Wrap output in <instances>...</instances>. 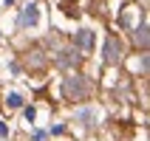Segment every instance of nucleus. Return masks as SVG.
I'll return each instance as SVG.
<instances>
[{
    "label": "nucleus",
    "instance_id": "obj_1",
    "mask_svg": "<svg viewBox=\"0 0 150 141\" xmlns=\"http://www.w3.org/2000/svg\"><path fill=\"white\" fill-rule=\"evenodd\" d=\"M116 57H119V54H116V40H108V59L113 62Z\"/></svg>",
    "mask_w": 150,
    "mask_h": 141
},
{
    "label": "nucleus",
    "instance_id": "obj_2",
    "mask_svg": "<svg viewBox=\"0 0 150 141\" xmlns=\"http://www.w3.org/2000/svg\"><path fill=\"white\" fill-rule=\"evenodd\" d=\"M79 45H91V34H79Z\"/></svg>",
    "mask_w": 150,
    "mask_h": 141
}]
</instances>
